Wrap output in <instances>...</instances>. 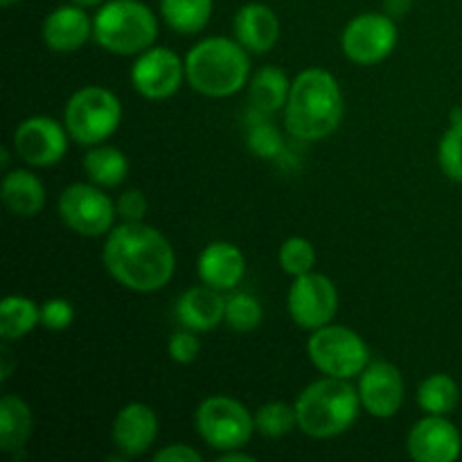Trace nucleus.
I'll use <instances>...</instances> for the list:
<instances>
[{"mask_svg": "<svg viewBox=\"0 0 462 462\" xmlns=\"http://www.w3.org/2000/svg\"><path fill=\"white\" fill-rule=\"evenodd\" d=\"M102 264L120 287L156 293L171 282L176 253L170 239L144 221L113 226L102 246Z\"/></svg>", "mask_w": 462, "mask_h": 462, "instance_id": "nucleus-1", "label": "nucleus"}, {"mask_svg": "<svg viewBox=\"0 0 462 462\" xmlns=\"http://www.w3.org/2000/svg\"><path fill=\"white\" fill-rule=\"evenodd\" d=\"M346 102L337 77L325 68H307L291 79L284 126L305 143H320L341 126Z\"/></svg>", "mask_w": 462, "mask_h": 462, "instance_id": "nucleus-2", "label": "nucleus"}, {"mask_svg": "<svg viewBox=\"0 0 462 462\" xmlns=\"http://www.w3.org/2000/svg\"><path fill=\"white\" fill-rule=\"evenodd\" d=\"M185 79L206 97H230L251 81V52L235 36H208L185 54Z\"/></svg>", "mask_w": 462, "mask_h": 462, "instance_id": "nucleus-3", "label": "nucleus"}, {"mask_svg": "<svg viewBox=\"0 0 462 462\" xmlns=\"http://www.w3.org/2000/svg\"><path fill=\"white\" fill-rule=\"evenodd\" d=\"M298 415V431L314 440L343 436L361 413V397L350 379L325 377L302 388L293 402Z\"/></svg>", "mask_w": 462, "mask_h": 462, "instance_id": "nucleus-4", "label": "nucleus"}, {"mask_svg": "<svg viewBox=\"0 0 462 462\" xmlns=\"http://www.w3.org/2000/svg\"><path fill=\"white\" fill-rule=\"evenodd\" d=\"M93 39L117 57H138L156 45L158 16L140 0H106L93 16Z\"/></svg>", "mask_w": 462, "mask_h": 462, "instance_id": "nucleus-5", "label": "nucleus"}, {"mask_svg": "<svg viewBox=\"0 0 462 462\" xmlns=\"http://www.w3.org/2000/svg\"><path fill=\"white\" fill-rule=\"evenodd\" d=\"M122 108L120 97L104 86H84L68 97L63 108V125L72 143L81 147L102 144L120 129Z\"/></svg>", "mask_w": 462, "mask_h": 462, "instance_id": "nucleus-6", "label": "nucleus"}, {"mask_svg": "<svg viewBox=\"0 0 462 462\" xmlns=\"http://www.w3.org/2000/svg\"><path fill=\"white\" fill-rule=\"evenodd\" d=\"M311 365L325 377L355 379L370 364V347L359 332L346 325H325L311 332L307 341Z\"/></svg>", "mask_w": 462, "mask_h": 462, "instance_id": "nucleus-7", "label": "nucleus"}, {"mask_svg": "<svg viewBox=\"0 0 462 462\" xmlns=\"http://www.w3.org/2000/svg\"><path fill=\"white\" fill-rule=\"evenodd\" d=\"M199 438L215 451L242 449L255 433V415L228 395L206 397L194 413Z\"/></svg>", "mask_w": 462, "mask_h": 462, "instance_id": "nucleus-8", "label": "nucleus"}, {"mask_svg": "<svg viewBox=\"0 0 462 462\" xmlns=\"http://www.w3.org/2000/svg\"><path fill=\"white\" fill-rule=\"evenodd\" d=\"M59 217L81 237H106L117 219V208L104 188L95 183H72L57 201Z\"/></svg>", "mask_w": 462, "mask_h": 462, "instance_id": "nucleus-9", "label": "nucleus"}, {"mask_svg": "<svg viewBox=\"0 0 462 462\" xmlns=\"http://www.w3.org/2000/svg\"><path fill=\"white\" fill-rule=\"evenodd\" d=\"M400 43L395 18L386 12H365L352 18L341 34V50L356 66H374L391 57Z\"/></svg>", "mask_w": 462, "mask_h": 462, "instance_id": "nucleus-10", "label": "nucleus"}, {"mask_svg": "<svg viewBox=\"0 0 462 462\" xmlns=\"http://www.w3.org/2000/svg\"><path fill=\"white\" fill-rule=\"evenodd\" d=\"M289 319L300 329L314 332L337 319L338 289L328 275L310 273L293 278L287 291Z\"/></svg>", "mask_w": 462, "mask_h": 462, "instance_id": "nucleus-11", "label": "nucleus"}, {"mask_svg": "<svg viewBox=\"0 0 462 462\" xmlns=\"http://www.w3.org/2000/svg\"><path fill=\"white\" fill-rule=\"evenodd\" d=\"M185 79V59H180L174 50L152 45L138 54L131 66V84L135 93L152 102L174 97Z\"/></svg>", "mask_w": 462, "mask_h": 462, "instance_id": "nucleus-12", "label": "nucleus"}, {"mask_svg": "<svg viewBox=\"0 0 462 462\" xmlns=\"http://www.w3.org/2000/svg\"><path fill=\"white\" fill-rule=\"evenodd\" d=\"M66 125L50 116H30L14 131V153L32 167H52L63 161L70 143Z\"/></svg>", "mask_w": 462, "mask_h": 462, "instance_id": "nucleus-13", "label": "nucleus"}, {"mask_svg": "<svg viewBox=\"0 0 462 462\" xmlns=\"http://www.w3.org/2000/svg\"><path fill=\"white\" fill-rule=\"evenodd\" d=\"M356 379V391L365 413L377 420H391L400 413L406 397V383L395 364L370 361Z\"/></svg>", "mask_w": 462, "mask_h": 462, "instance_id": "nucleus-14", "label": "nucleus"}, {"mask_svg": "<svg viewBox=\"0 0 462 462\" xmlns=\"http://www.w3.org/2000/svg\"><path fill=\"white\" fill-rule=\"evenodd\" d=\"M406 454L415 462H456L462 454V436L447 415H424L406 436Z\"/></svg>", "mask_w": 462, "mask_h": 462, "instance_id": "nucleus-15", "label": "nucleus"}, {"mask_svg": "<svg viewBox=\"0 0 462 462\" xmlns=\"http://www.w3.org/2000/svg\"><path fill=\"white\" fill-rule=\"evenodd\" d=\"M158 415L144 402H129L113 418L111 440L122 458L147 454L158 440Z\"/></svg>", "mask_w": 462, "mask_h": 462, "instance_id": "nucleus-16", "label": "nucleus"}, {"mask_svg": "<svg viewBox=\"0 0 462 462\" xmlns=\"http://www.w3.org/2000/svg\"><path fill=\"white\" fill-rule=\"evenodd\" d=\"M41 36L45 48L52 52H77L93 39V18L88 16L86 7L75 3L61 5L43 18Z\"/></svg>", "mask_w": 462, "mask_h": 462, "instance_id": "nucleus-17", "label": "nucleus"}, {"mask_svg": "<svg viewBox=\"0 0 462 462\" xmlns=\"http://www.w3.org/2000/svg\"><path fill=\"white\" fill-rule=\"evenodd\" d=\"M197 275L217 291H233L246 275V257L233 242H210L199 253Z\"/></svg>", "mask_w": 462, "mask_h": 462, "instance_id": "nucleus-18", "label": "nucleus"}, {"mask_svg": "<svg viewBox=\"0 0 462 462\" xmlns=\"http://www.w3.org/2000/svg\"><path fill=\"white\" fill-rule=\"evenodd\" d=\"M233 36L251 54H266L280 39V18L269 5L246 3L233 18Z\"/></svg>", "mask_w": 462, "mask_h": 462, "instance_id": "nucleus-19", "label": "nucleus"}, {"mask_svg": "<svg viewBox=\"0 0 462 462\" xmlns=\"http://www.w3.org/2000/svg\"><path fill=\"white\" fill-rule=\"evenodd\" d=\"M174 314L185 329L197 334L212 332L226 319V296L201 282L199 287H189L188 291L180 293Z\"/></svg>", "mask_w": 462, "mask_h": 462, "instance_id": "nucleus-20", "label": "nucleus"}, {"mask_svg": "<svg viewBox=\"0 0 462 462\" xmlns=\"http://www.w3.org/2000/svg\"><path fill=\"white\" fill-rule=\"evenodd\" d=\"M0 199L14 217H36L43 212L48 194H45L43 180L34 171L9 170L3 176Z\"/></svg>", "mask_w": 462, "mask_h": 462, "instance_id": "nucleus-21", "label": "nucleus"}, {"mask_svg": "<svg viewBox=\"0 0 462 462\" xmlns=\"http://www.w3.org/2000/svg\"><path fill=\"white\" fill-rule=\"evenodd\" d=\"M34 433V413L23 397L7 393L0 397V451L21 456Z\"/></svg>", "mask_w": 462, "mask_h": 462, "instance_id": "nucleus-22", "label": "nucleus"}, {"mask_svg": "<svg viewBox=\"0 0 462 462\" xmlns=\"http://www.w3.org/2000/svg\"><path fill=\"white\" fill-rule=\"evenodd\" d=\"M246 88L251 106L260 116H273V113L284 111V106H287L291 81H289L287 72L282 68L264 66L253 72Z\"/></svg>", "mask_w": 462, "mask_h": 462, "instance_id": "nucleus-23", "label": "nucleus"}, {"mask_svg": "<svg viewBox=\"0 0 462 462\" xmlns=\"http://www.w3.org/2000/svg\"><path fill=\"white\" fill-rule=\"evenodd\" d=\"M81 167H84V174L88 176L90 183L99 185L104 189L120 188L126 176H129V158H126V153L106 143L88 147L84 161H81Z\"/></svg>", "mask_w": 462, "mask_h": 462, "instance_id": "nucleus-24", "label": "nucleus"}, {"mask_svg": "<svg viewBox=\"0 0 462 462\" xmlns=\"http://www.w3.org/2000/svg\"><path fill=\"white\" fill-rule=\"evenodd\" d=\"M41 325V305L32 298L9 293L0 302V337L5 343H16L25 338L32 329Z\"/></svg>", "mask_w": 462, "mask_h": 462, "instance_id": "nucleus-25", "label": "nucleus"}, {"mask_svg": "<svg viewBox=\"0 0 462 462\" xmlns=\"http://www.w3.org/2000/svg\"><path fill=\"white\" fill-rule=\"evenodd\" d=\"M161 16L176 34H199L212 18L215 0H161Z\"/></svg>", "mask_w": 462, "mask_h": 462, "instance_id": "nucleus-26", "label": "nucleus"}, {"mask_svg": "<svg viewBox=\"0 0 462 462\" xmlns=\"http://www.w3.org/2000/svg\"><path fill=\"white\" fill-rule=\"evenodd\" d=\"M460 388L447 373H433L418 386V406L424 415H451L458 409Z\"/></svg>", "mask_w": 462, "mask_h": 462, "instance_id": "nucleus-27", "label": "nucleus"}, {"mask_svg": "<svg viewBox=\"0 0 462 462\" xmlns=\"http://www.w3.org/2000/svg\"><path fill=\"white\" fill-rule=\"evenodd\" d=\"M298 429L296 406L287 402H266L255 411V431L269 440H280Z\"/></svg>", "mask_w": 462, "mask_h": 462, "instance_id": "nucleus-28", "label": "nucleus"}, {"mask_svg": "<svg viewBox=\"0 0 462 462\" xmlns=\"http://www.w3.org/2000/svg\"><path fill=\"white\" fill-rule=\"evenodd\" d=\"M264 320V310L262 302L255 296L246 291H235L226 296V319L224 323L228 325L233 332L248 334L257 329Z\"/></svg>", "mask_w": 462, "mask_h": 462, "instance_id": "nucleus-29", "label": "nucleus"}, {"mask_svg": "<svg viewBox=\"0 0 462 462\" xmlns=\"http://www.w3.org/2000/svg\"><path fill=\"white\" fill-rule=\"evenodd\" d=\"M278 262H280V269H282L287 275H291V278L310 273V271H314L316 266L314 244H311L307 237L293 235V237L284 239L282 246H280Z\"/></svg>", "mask_w": 462, "mask_h": 462, "instance_id": "nucleus-30", "label": "nucleus"}, {"mask_svg": "<svg viewBox=\"0 0 462 462\" xmlns=\"http://www.w3.org/2000/svg\"><path fill=\"white\" fill-rule=\"evenodd\" d=\"M438 162L447 179L462 183V120L451 122L438 144Z\"/></svg>", "mask_w": 462, "mask_h": 462, "instance_id": "nucleus-31", "label": "nucleus"}, {"mask_svg": "<svg viewBox=\"0 0 462 462\" xmlns=\"http://www.w3.org/2000/svg\"><path fill=\"white\" fill-rule=\"evenodd\" d=\"M246 147L255 153L257 158H278L284 153V140L282 134L275 129V125H271L269 120H257L253 122V126L248 129Z\"/></svg>", "mask_w": 462, "mask_h": 462, "instance_id": "nucleus-32", "label": "nucleus"}, {"mask_svg": "<svg viewBox=\"0 0 462 462\" xmlns=\"http://www.w3.org/2000/svg\"><path fill=\"white\" fill-rule=\"evenodd\" d=\"M75 323V307L66 298H48L41 305V325L48 332H63Z\"/></svg>", "mask_w": 462, "mask_h": 462, "instance_id": "nucleus-33", "label": "nucleus"}, {"mask_svg": "<svg viewBox=\"0 0 462 462\" xmlns=\"http://www.w3.org/2000/svg\"><path fill=\"white\" fill-rule=\"evenodd\" d=\"M167 352H170V359L174 364L189 365L199 359L201 341H199L197 332H192V329H180V332L171 334L170 343H167Z\"/></svg>", "mask_w": 462, "mask_h": 462, "instance_id": "nucleus-34", "label": "nucleus"}, {"mask_svg": "<svg viewBox=\"0 0 462 462\" xmlns=\"http://www.w3.org/2000/svg\"><path fill=\"white\" fill-rule=\"evenodd\" d=\"M116 208H117V217H120L122 221H144V217H147V210H149V203L147 199H144V194L134 188V189H126V192H122L120 197H117Z\"/></svg>", "mask_w": 462, "mask_h": 462, "instance_id": "nucleus-35", "label": "nucleus"}, {"mask_svg": "<svg viewBox=\"0 0 462 462\" xmlns=\"http://www.w3.org/2000/svg\"><path fill=\"white\" fill-rule=\"evenodd\" d=\"M203 456L201 451L194 449L189 445H179V442H171V445L162 447L153 454V462H201Z\"/></svg>", "mask_w": 462, "mask_h": 462, "instance_id": "nucleus-36", "label": "nucleus"}, {"mask_svg": "<svg viewBox=\"0 0 462 462\" xmlns=\"http://www.w3.org/2000/svg\"><path fill=\"white\" fill-rule=\"evenodd\" d=\"M9 343L3 341V350H0V382L7 383L9 377H12L14 373V356L12 352H9Z\"/></svg>", "mask_w": 462, "mask_h": 462, "instance_id": "nucleus-37", "label": "nucleus"}, {"mask_svg": "<svg viewBox=\"0 0 462 462\" xmlns=\"http://www.w3.org/2000/svg\"><path fill=\"white\" fill-rule=\"evenodd\" d=\"M411 5H413V0H383V12L393 18H402L406 16Z\"/></svg>", "mask_w": 462, "mask_h": 462, "instance_id": "nucleus-38", "label": "nucleus"}, {"mask_svg": "<svg viewBox=\"0 0 462 462\" xmlns=\"http://www.w3.org/2000/svg\"><path fill=\"white\" fill-rule=\"evenodd\" d=\"M219 460L221 462H255V456L244 454L242 449H230V451H221Z\"/></svg>", "mask_w": 462, "mask_h": 462, "instance_id": "nucleus-39", "label": "nucleus"}, {"mask_svg": "<svg viewBox=\"0 0 462 462\" xmlns=\"http://www.w3.org/2000/svg\"><path fill=\"white\" fill-rule=\"evenodd\" d=\"M70 3H75V5H79V7H99V5H104L106 3V0H70Z\"/></svg>", "mask_w": 462, "mask_h": 462, "instance_id": "nucleus-40", "label": "nucleus"}, {"mask_svg": "<svg viewBox=\"0 0 462 462\" xmlns=\"http://www.w3.org/2000/svg\"><path fill=\"white\" fill-rule=\"evenodd\" d=\"M0 165H3L5 171H9V149H3V152H0Z\"/></svg>", "mask_w": 462, "mask_h": 462, "instance_id": "nucleus-41", "label": "nucleus"}, {"mask_svg": "<svg viewBox=\"0 0 462 462\" xmlns=\"http://www.w3.org/2000/svg\"><path fill=\"white\" fill-rule=\"evenodd\" d=\"M14 3H18V0H0V5H3V7H12Z\"/></svg>", "mask_w": 462, "mask_h": 462, "instance_id": "nucleus-42", "label": "nucleus"}]
</instances>
